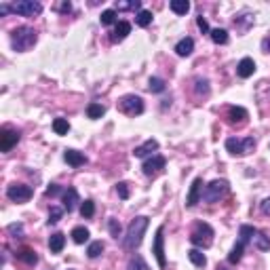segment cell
Wrapping results in <instances>:
<instances>
[{
	"mask_svg": "<svg viewBox=\"0 0 270 270\" xmlns=\"http://www.w3.org/2000/svg\"><path fill=\"white\" fill-rule=\"evenodd\" d=\"M146 230H148V217L146 215H139V217L133 219L131 224H129L127 234L123 238V247L127 249V251H135V249L142 245Z\"/></svg>",
	"mask_w": 270,
	"mask_h": 270,
	"instance_id": "1",
	"label": "cell"
},
{
	"mask_svg": "<svg viewBox=\"0 0 270 270\" xmlns=\"http://www.w3.org/2000/svg\"><path fill=\"white\" fill-rule=\"evenodd\" d=\"M36 41H38V34H36V30L30 26H19L11 32V47L19 53L30 51V49L36 45Z\"/></svg>",
	"mask_w": 270,
	"mask_h": 270,
	"instance_id": "2",
	"label": "cell"
},
{
	"mask_svg": "<svg viewBox=\"0 0 270 270\" xmlns=\"http://www.w3.org/2000/svg\"><path fill=\"white\" fill-rule=\"evenodd\" d=\"M213 228L205 224V222H198L194 224L192 232H190V243H192L194 247H201V249H207L213 245Z\"/></svg>",
	"mask_w": 270,
	"mask_h": 270,
	"instance_id": "3",
	"label": "cell"
},
{
	"mask_svg": "<svg viewBox=\"0 0 270 270\" xmlns=\"http://www.w3.org/2000/svg\"><path fill=\"white\" fill-rule=\"evenodd\" d=\"M241 241L253 243L259 251H268L270 249V236H266L262 230H257L253 226H241Z\"/></svg>",
	"mask_w": 270,
	"mask_h": 270,
	"instance_id": "4",
	"label": "cell"
},
{
	"mask_svg": "<svg viewBox=\"0 0 270 270\" xmlns=\"http://www.w3.org/2000/svg\"><path fill=\"white\" fill-rule=\"evenodd\" d=\"M255 148V139L253 137H243V139H236V137H228L226 139V150L232 156H247L251 154Z\"/></svg>",
	"mask_w": 270,
	"mask_h": 270,
	"instance_id": "5",
	"label": "cell"
},
{
	"mask_svg": "<svg viewBox=\"0 0 270 270\" xmlns=\"http://www.w3.org/2000/svg\"><path fill=\"white\" fill-rule=\"evenodd\" d=\"M118 110L127 116H139L144 112V99L139 95H125L118 99Z\"/></svg>",
	"mask_w": 270,
	"mask_h": 270,
	"instance_id": "6",
	"label": "cell"
},
{
	"mask_svg": "<svg viewBox=\"0 0 270 270\" xmlns=\"http://www.w3.org/2000/svg\"><path fill=\"white\" fill-rule=\"evenodd\" d=\"M226 192H228V182H226V179H213V182L205 188L203 201L209 203V205H213V203L219 201V198H224Z\"/></svg>",
	"mask_w": 270,
	"mask_h": 270,
	"instance_id": "7",
	"label": "cell"
},
{
	"mask_svg": "<svg viewBox=\"0 0 270 270\" xmlns=\"http://www.w3.org/2000/svg\"><path fill=\"white\" fill-rule=\"evenodd\" d=\"M11 13L22 15V17H36L43 13V5L36 0H19L11 5Z\"/></svg>",
	"mask_w": 270,
	"mask_h": 270,
	"instance_id": "8",
	"label": "cell"
},
{
	"mask_svg": "<svg viewBox=\"0 0 270 270\" xmlns=\"http://www.w3.org/2000/svg\"><path fill=\"white\" fill-rule=\"evenodd\" d=\"M7 196L13 203H28L32 198V188L26 184H11L7 188Z\"/></svg>",
	"mask_w": 270,
	"mask_h": 270,
	"instance_id": "9",
	"label": "cell"
},
{
	"mask_svg": "<svg viewBox=\"0 0 270 270\" xmlns=\"http://www.w3.org/2000/svg\"><path fill=\"white\" fill-rule=\"evenodd\" d=\"M165 165H167L165 156H161V154H154V156H150L148 161H144V165H142V171H144V175H148V177H154V175H158V173H163Z\"/></svg>",
	"mask_w": 270,
	"mask_h": 270,
	"instance_id": "10",
	"label": "cell"
},
{
	"mask_svg": "<svg viewBox=\"0 0 270 270\" xmlns=\"http://www.w3.org/2000/svg\"><path fill=\"white\" fill-rule=\"evenodd\" d=\"M163 232H165V228L158 226L156 228V234H154V245H152V253H154L156 262H158V266H161V268L167 266V259H165V236H163Z\"/></svg>",
	"mask_w": 270,
	"mask_h": 270,
	"instance_id": "11",
	"label": "cell"
},
{
	"mask_svg": "<svg viewBox=\"0 0 270 270\" xmlns=\"http://www.w3.org/2000/svg\"><path fill=\"white\" fill-rule=\"evenodd\" d=\"M17 142H19V131H15L11 127L0 129V150H3V152H9Z\"/></svg>",
	"mask_w": 270,
	"mask_h": 270,
	"instance_id": "12",
	"label": "cell"
},
{
	"mask_svg": "<svg viewBox=\"0 0 270 270\" xmlns=\"http://www.w3.org/2000/svg\"><path fill=\"white\" fill-rule=\"evenodd\" d=\"M247 118H249V112L245 108H241V106L228 108V123L230 125H243V123H247Z\"/></svg>",
	"mask_w": 270,
	"mask_h": 270,
	"instance_id": "13",
	"label": "cell"
},
{
	"mask_svg": "<svg viewBox=\"0 0 270 270\" xmlns=\"http://www.w3.org/2000/svg\"><path fill=\"white\" fill-rule=\"evenodd\" d=\"M201 190H203V179L196 177L192 186H190V192H188V198H186V207H194L196 203H201Z\"/></svg>",
	"mask_w": 270,
	"mask_h": 270,
	"instance_id": "14",
	"label": "cell"
},
{
	"mask_svg": "<svg viewBox=\"0 0 270 270\" xmlns=\"http://www.w3.org/2000/svg\"><path fill=\"white\" fill-rule=\"evenodd\" d=\"M253 72H255V62L251 57H243L236 66V74L241 78H249V76H253Z\"/></svg>",
	"mask_w": 270,
	"mask_h": 270,
	"instance_id": "15",
	"label": "cell"
},
{
	"mask_svg": "<svg viewBox=\"0 0 270 270\" xmlns=\"http://www.w3.org/2000/svg\"><path fill=\"white\" fill-rule=\"evenodd\" d=\"M156 150H158V142H156V139H146L142 146H137V148L133 150V156H135V158H144V156H148V154L156 152Z\"/></svg>",
	"mask_w": 270,
	"mask_h": 270,
	"instance_id": "16",
	"label": "cell"
},
{
	"mask_svg": "<svg viewBox=\"0 0 270 270\" xmlns=\"http://www.w3.org/2000/svg\"><path fill=\"white\" fill-rule=\"evenodd\" d=\"M78 203H81V196H78L76 188H68L66 192H64V209L70 213V211H74Z\"/></svg>",
	"mask_w": 270,
	"mask_h": 270,
	"instance_id": "17",
	"label": "cell"
},
{
	"mask_svg": "<svg viewBox=\"0 0 270 270\" xmlns=\"http://www.w3.org/2000/svg\"><path fill=\"white\" fill-rule=\"evenodd\" d=\"M131 34V24L129 22H118L116 26H114V32H112V43H121V41H125V38Z\"/></svg>",
	"mask_w": 270,
	"mask_h": 270,
	"instance_id": "18",
	"label": "cell"
},
{
	"mask_svg": "<svg viewBox=\"0 0 270 270\" xmlns=\"http://www.w3.org/2000/svg\"><path fill=\"white\" fill-rule=\"evenodd\" d=\"M17 259L19 262H24L26 266H36L38 264V255H36V251L34 249H30V247H22L17 251Z\"/></svg>",
	"mask_w": 270,
	"mask_h": 270,
	"instance_id": "19",
	"label": "cell"
},
{
	"mask_svg": "<svg viewBox=\"0 0 270 270\" xmlns=\"http://www.w3.org/2000/svg\"><path fill=\"white\" fill-rule=\"evenodd\" d=\"M64 161L68 165H72V167H81L87 163V156L83 152H78V150H66L64 152Z\"/></svg>",
	"mask_w": 270,
	"mask_h": 270,
	"instance_id": "20",
	"label": "cell"
},
{
	"mask_svg": "<svg viewBox=\"0 0 270 270\" xmlns=\"http://www.w3.org/2000/svg\"><path fill=\"white\" fill-rule=\"evenodd\" d=\"M192 51H194V41L190 36H186V38H182L177 45H175V53L179 55V57H188V55H192Z\"/></svg>",
	"mask_w": 270,
	"mask_h": 270,
	"instance_id": "21",
	"label": "cell"
},
{
	"mask_svg": "<svg viewBox=\"0 0 270 270\" xmlns=\"http://www.w3.org/2000/svg\"><path fill=\"white\" fill-rule=\"evenodd\" d=\"M64 245H66V236L62 232H55V234H51V238H49V249H51L53 253H62Z\"/></svg>",
	"mask_w": 270,
	"mask_h": 270,
	"instance_id": "22",
	"label": "cell"
},
{
	"mask_svg": "<svg viewBox=\"0 0 270 270\" xmlns=\"http://www.w3.org/2000/svg\"><path fill=\"white\" fill-rule=\"evenodd\" d=\"M135 9L142 11V0H118L114 5V11H135Z\"/></svg>",
	"mask_w": 270,
	"mask_h": 270,
	"instance_id": "23",
	"label": "cell"
},
{
	"mask_svg": "<svg viewBox=\"0 0 270 270\" xmlns=\"http://www.w3.org/2000/svg\"><path fill=\"white\" fill-rule=\"evenodd\" d=\"M243 251H245V243H243V241L234 243V247L230 249V253H228V262H230V264H236V262H241V257H243Z\"/></svg>",
	"mask_w": 270,
	"mask_h": 270,
	"instance_id": "24",
	"label": "cell"
},
{
	"mask_svg": "<svg viewBox=\"0 0 270 270\" xmlns=\"http://www.w3.org/2000/svg\"><path fill=\"white\" fill-rule=\"evenodd\" d=\"M72 241H74L76 245L87 243V241H89V228H85V226H76V228L72 230Z\"/></svg>",
	"mask_w": 270,
	"mask_h": 270,
	"instance_id": "25",
	"label": "cell"
},
{
	"mask_svg": "<svg viewBox=\"0 0 270 270\" xmlns=\"http://www.w3.org/2000/svg\"><path fill=\"white\" fill-rule=\"evenodd\" d=\"M188 257H190V262H192L194 266H198V268H203L207 264V257H205V253L201 251V249H190Z\"/></svg>",
	"mask_w": 270,
	"mask_h": 270,
	"instance_id": "26",
	"label": "cell"
},
{
	"mask_svg": "<svg viewBox=\"0 0 270 270\" xmlns=\"http://www.w3.org/2000/svg\"><path fill=\"white\" fill-rule=\"evenodd\" d=\"M127 270H150V266L146 264V259L139 255V253H135L131 259H129V264H127Z\"/></svg>",
	"mask_w": 270,
	"mask_h": 270,
	"instance_id": "27",
	"label": "cell"
},
{
	"mask_svg": "<svg viewBox=\"0 0 270 270\" xmlns=\"http://www.w3.org/2000/svg\"><path fill=\"white\" fill-rule=\"evenodd\" d=\"M169 7H171V11L177 13V15H186L190 11V3H188V0H171Z\"/></svg>",
	"mask_w": 270,
	"mask_h": 270,
	"instance_id": "28",
	"label": "cell"
},
{
	"mask_svg": "<svg viewBox=\"0 0 270 270\" xmlns=\"http://www.w3.org/2000/svg\"><path fill=\"white\" fill-rule=\"evenodd\" d=\"M209 36H211V41H213L215 45H226V43H228V32H226L224 28L211 30V32H209Z\"/></svg>",
	"mask_w": 270,
	"mask_h": 270,
	"instance_id": "29",
	"label": "cell"
},
{
	"mask_svg": "<svg viewBox=\"0 0 270 270\" xmlns=\"http://www.w3.org/2000/svg\"><path fill=\"white\" fill-rule=\"evenodd\" d=\"M106 114V108L102 104H89L87 106V116L93 118V121H97V118H102Z\"/></svg>",
	"mask_w": 270,
	"mask_h": 270,
	"instance_id": "30",
	"label": "cell"
},
{
	"mask_svg": "<svg viewBox=\"0 0 270 270\" xmlns=\"http://www.w3.org/2000/svg\"><path fill=\"white\" fill-rule=\"evenodd\" d=\"M148 89H150V91H152V93H163L165 89H167V83L163 81V78L152 76V78H150V81H148Z\"/></svg>",
	"mask_w": 270,
	"mask_h": 270,
	"instance_id": "31",
	"label": "cell"
},
{
	"mask_svg": "<svg viewBox=\"0 0 270 270\" xmlns=\"http://www.w3.org/2000/svg\"><path fill=\"white\" fill-rule=\"evenodd\" d=\"M135 24L139 26V28H148L150 24H152V13L150 11H137V15H135Z\"/></svg>",
	"mask_w": 270,
	"mask_h": 270,
	"instance_id": "32",
	"label": "cell"
},
{
	"mask_svg": "<svg viewBox=\"0 0 270 270\" xmlns=\"http://www.w3.org/2000/svg\"><path fill=\"white\" fill-rule=\"evenodd\" d=\"M104 249H106V245L102 241H93L91 245L87 247V255L89 257H99V255L104 253Z\"/></svg>",
	"mask_w": 270,
	"mask_h": 270,
	"instance_id": "33",
	"label": "cell"
},
{
	"mask_svg": "<svg viewBox=\"0 0 270 270\" xmlns=\"http://www.w3.org/2000/svg\"><path fill=\"white\" fill-rule=\"evenodd\" d=\"M194 93L196 95H209V81L207 78H194Z\"/></svg>",
	"mask_w": 270,
	"mask_h": 270,
	"instance_id": "34",
	"label": "cell"
},
{
	"mask_svg": "<svg viewBox=\"0 0 270 270\" xmlns=\"http://www.w3.org/2000/svg\"><path fill=\"white\" fill-rule=\"evenodd\" d=\"M53 131L57 135H66L70 131V123L66 121V118H55V121H53Z\"/></svg>",
	"mask_w": 270,
	"mask_h": 270,
	"instance_id": "35",
	"label": "cell"
},
{
	"mask_svg": "<svg viewBox=\"0 0 270 270\" xmlns=\"http://www.w3.org/2000/svg\"><path fill=\"white\" fill-rule=\"evenodd\" d=\"M99 22H102V26H116L118 22H116V11L114 9H108V11H104L102 13V17H99Z\"/></svg>",
	"mask_w": 270,
	"mask_h": 270,
	"instance_id": "36",
	"label": "cell"
},
{
	"mask_svg": "<svg viewBox=\"0 0 270 270\" xmlns=\"http://www.w3.org/2000/svg\"><path fill=\"white\" fill-rule=\"evenodd\" d=\"M81 215H83V217H87V219L95 215V203L91 201V198H87V201L81 205Z\"/></svg>",
	"mask_w": 270,
	"mask_h": 270,
	"instance_id": "37",
	"label": "cell"
},
{
	"mask_svg": "<svg viewBox=\"0 0 270 270\" xmlns=\"http://www.w3.org/2000/svg\"><path fill=\"white\" fill-rule=\"evenodd\" d=\"M62 215H64V209H62V207H51V209H49V219H47L49 226L57 224L59 219H62Z\"/></svg>",
	"mask_w": 270,
	"mask_h": 270,
	"instance_id": "38",
	"label": "cell"
},
{
	"mask_svg": "<svg viewBox=\"0 0 270 270\" xmlns=\"http://www.w3.org/2000/svg\"><path fill=\"white\" fill-rule=\"evenodd\" d=\"M108 228H110V234H112L114 238H118V236H121L123 234V228H121V222H118V219H110V222H108Z\"/></svg>",
	"mask_w": 270,
	"mask_h": 270,
	"instance_id": "39",
	"label": "cell"
},
{
	"mask_svg": "<svg viewBox=\"0 0 270 270\" xmlns=\"http://www.w3.org/2000/svg\"><path fill=\"white\" fill-rule=\"evenodd\" d=\"M116 192H118V196H121L123 201H127L129 194H131V192H129V184L127 182H118L116 184Z\"/></svg>",
	"mask_w": 270,
	"mask_h": 270,
	"instance_id": "40",
	"label": "cell"
},
{
	"mask_svg": "<svg viewBox=\"0 0 270 270\" xmlns=\"http://www.w3.org/2000/svg\"><path fill=\"white\" fill-rule=\"evenodd\" d=\"M9 234L11 236H15V238H19V236H24V224H9Z\"/></svg>",
	"mask_w": 270,
	"mask_h": 270,
	"instance_id": "41",
	"label": "cell"
},
{
	"mask_svg": "<svg viewBox=\"0 0 270 270\" xmlns=\"http://www.w3.org/2000/svg\"><path fill=\"white\" fill-rule=\"evenodd\" d=\"M196 26H198V30H201L203 34H209V24H207L205 17H198V19H196Z\"/></svg>",
	"mask_w": 270,
	"mask_h": 270,
	"instance_id": "42",
	"label": "cell"
},
{
	"mask_svg": "<svg viewBox=\"0 0 270 270\" xmlns=\"http://www.w3.org/2000/svg\"><path fill=\"white\" fill-rule=\"evenodd\" d=\"M59 192H62V188H59L57 184H51V186H49V188H47V192H45V194H47V196H51V198H53V196H57Z\"/></svg>",
	"mask_w": 270,
	"mask_h": 270,
	"instance_id": "43",
	"label": "cell"
},
{
	"mask_svg": "<svg viewBox=\"0 0 270 270\" xmlns=\"http://www.w3.org/2000/svg\"><path fill=\"white\" fill-rule=\"evenodd\" d=\"M259 211H262L264 215H270V196L262 201V205H259Z\"/></svg>",
	"mask_w": 270,
	"mask_h": 270,
	"instance_id": "44",
	"label": "cell"
},
{
	"mask_svg": "<svg viewBox=\"0 0 270 270\" xmlns=\"http://www.w3.org/2000/svg\"><path fill=\"white\" fill-rule=\"evenodd\" d=\"M59 11H62V13H70V11H72V5H70L68 3V0H66V3H59Z\"/></svg>",
	"mask_w": 270,
	"mask_h": 270,
	"instance_id": "45",
	"label": "cell"
},
{
	"mask_svg": "<svg viewBox=\"0 0 270 270\" xmlns=\"http://www.w3.org/2000/svg\"><path fill=\"white\" fill-rule=\"evenodd\" d=\"M262 51L264 53H270V36H266L264 41H262Z\"/></svg>",
	"mask_w": 270,
	"mask_h": 270,
	"instance_id": "46",
	"label": "cell"
},
{
	"mask_svg": "<svg viewBox=\"0 0 270 270\" xmlns=\"http://www.w3.org/2000/svg\"><path fill=\"white\" fill-rule=\"evenodd\" d=\"M9 13H11V7H9V5H0V17H5Z\"/></svg>",
	"mask_w": 270,
	"mask_h": 270,
	"instance_id": "47",
	"label": "cell"
},
{
	"mask_svg": "<svg viewBox=\"0 0 270 270\" xmlns=\"http://www.w3.org/2000/svg\"><path fill=\"white\" fill-rule=\"evenodd\" d=\"M217 270H226V268H222V266H217Z\"/></svg>",
	"mask_w": 270,
	"mask_h": 270,
	"instance_id": "48",
	"label": "cell"
}]
</instances>
